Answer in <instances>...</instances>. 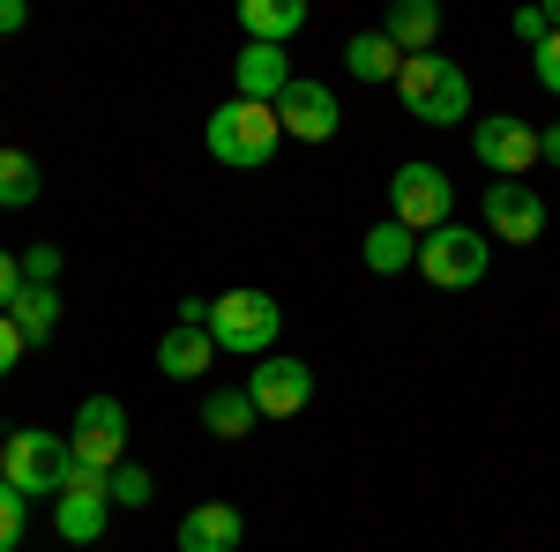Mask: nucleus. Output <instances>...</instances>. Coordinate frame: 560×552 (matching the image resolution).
Wrapping results in <instances>:
<instances>
[{
    "label": "nucleus",
    "mask_w": 560,
    "mask_h": 552,
    "mask_svg": "<svg viewBox=\"0 0 560 552\" xmlns=\"http://www.w3.org/2000/svg\"><path fill=\"white\" fill-rule=\"evenodd\" d=\"M23 23H31V8H23V0H0V38H8V31H23Z\"/></svg>",
    "instance_id": "30"
},
{
    "label": "nucleus",
    "mask_w": 560,
    "mask_h": 552,
    "mask_svg": "<svg viewBox=\"0 0 560 552\" xmlns=\"http://www.w3.org/2000/svg\"><path fill=\"white\" fill-rule=\"evenodd\" d=\"M247 396H255V411L261 419H300L306 403H314V366L306 359H261L255 374H247Z\"/></svg>",
    "instance_id": "10"
},
{
    "label": "nucleus",
    "mask_w": 560,
    "mask_h": 552,
    "mask_svg": "<svg viewBox=\"0 0 560 552\" xmlns=\"http://www.w3.org/2000/svg\"><path fill=\"white\" fill-rule=\"evenodd\" d=\"M68 456L90 478H113V470L128 463V403L120 396H83V411L68 425Z\"/></svg>",
    "instance_id": "5"
},
{
    "label": "nucleus",
    "mask_w": 560,
    "mask_h": 552,
    "mask_svg": "<svg viewBox=\"0 0 560 552\" xmlns=\"http://www.w3.org/2000/svg\"><path fill=\"white\" fill-rule=\"evenodd\" d=\"M202 425H210L217 441H247V433L261 425V411H255V396H247V388H217L210 403H202Z\"/></svg>",
    "instance_id": "21"
},
{
    "label": "nucleus",
    "mask_w": 560,
    "mask_h": 552,
    "mask_svg": "<svg viewBox=\"0 0 560 552\" xmlns=\"http://www.w3.org/2000/svg\"><path fill=\"white\" fill-rule=\"evenodd\" d=\"M382 38L404 52V60H419V52H441V8L433 0H396L382 15Z\"/></svg>",
    "instance_id": "15"
},
{
    "label": "nucleus",
    "mask_w": 560,
    "mask_h": 552,
    "mask_svg": "<svg viewBox=\"0 0 560 552\" xmlns=\"http://www.w3.org/2000/svg\"><path fill=\"white\" fill-rule=\"evenodd\" d=\"M530 75H538V90H546V97H560V31L530 52Z\"/></svg>",
    "instance_id": "25"
},
{
    "label": "nucleus",
    "mask_w": 560,
    "mask_h": 552,
    "mask_svg": "<svg viewBox=\"0 0 560 552\" xmlns=\"http://www.w3.org/2000/svg\"><path fill=\"white\" fill-rule=\"evenodd\" d=\"M359 261H366L374 277H404V269H419V232H404V224L388 216V224H374V232H366Z\"/></svg>",
    "instance_id": "18"
},
{
    "label": "nucleus",
    "mask_w": 560,
    "mask_h": 552,
    "mask_svg": "<svg viewBox=\"0 0 560 552\" xmlns=\"http://www.w3.org/2000/svg\"><path fill=\"white\" fill-rule=\"evenodd\" d=\"M247 545V515L232 501H202L179 515V552H240Z\"/></svg>",
    "instance_id": "14"
},
{
    "label": "nucleus",
    "mask_w": 560,
    "mask_h": 552,
    "mask_svg": "<svg viewBox=\"0 0 560 552\" xmlns=\"http://www.w3.org/2000/svg\"><path fill=\"white\" fill-rule=\"evenodd\" d=\"M232 83H240V97H255V105H277L284 90L300 83V68H292V52H284V45H240Z\"/></svg>",
    "instance_id": "13"
},
{
    "label": "nucleus",
    "mask_w": 560,
    "mask_h": 552,
    "mask_svg": "<svg viewBox=\"0 0 560 552\" xmlns=\"http://www.w3.org/2000/svg\"><path fill=\"white\" fill-rule=\"evenodd\" d=\"M456 187H448V172L427 165V157H411V165H396V179H388V216L404 224V232H441V224H456Z\"/></svg>",
    "instance_id": "6"
},
{
    "label": "nucleus",
    "mask_w": 560,
    "mask_h": 552,
    "mask_svg": "<svg viewBox=\"0 0 560 552\" xmlns=\"http://www.w3.org/2000/svg\"><path fill=\"white\" fill-rule=\"evenodd\" d=\"M509 31H516V38L530 45V52H538V45L553 38V23H546V8H516V15H509Z\"/></svg>",
    "instance_id": "26"
},
{
    "label": "nucleus",
    "mask_w": 560,
    "mask_h": 552,
    "mask_svg": "<svg viewBox=\"0 0 560 552\" xmlns=\"http://www.w3.org/2000/svg\"><path fill=\"white\" fill-rule=\"evenodd\" d=\"M277 128L292 134V142H329V134L345 128V113H337V90L300 75V83L277 97Z\"/></svg>",
    "instance_id": "11"
},
{
    "label": "nucleus",
    "mask_w": 560,
    "mask_h": 552,
    "mask_svg": "<svg viewBox=\"0 0 560 552\" xmlns=\"http://www.w3.org/2000/svg\"><path fill=\"white\" fill-rule=\"evenodd\" d=\"M345 68L359 83H396V75H404V52H396L382 31H359V38L345 45Z\"/></svg>",
    "instance_id": "20"
},
{
    "label": "nucleus",
    "mask_w": 560,
    "mask_h": 552,
    "mask_svg": "<svg viewBox=\"0 0 560 552\" xmlns=\"http://www.w3.org/2000/svg\"><path fill=\"white\" fill-rule=\"evenodd\" d=\"M210 359H217L210 329H187V321H173V329L158 337V374H165V381H202V374H210Z\"/></svg>",
    "instance_id": "16"
},
{
    "label": "nucleus",
    "mask_w": 560,
    "mask_h": 552,
    "mask_svg": "<svg viewBox=\"0 0 560 552\" xmlns=\"http://www.w3.org/2000/svg\"><path fill=\"white\" fill-rule=\"evenodd\" d=\"M0 478H8L23 501H60V493L75 485V456H68L60 433L23 425V433H8V448H0Z\"/></svg>",
    "instance_id": "4"
},
{
    "label": "nucleus",
    "mask_w": 560,
    "mask_h": 552,
    "mask_svg": "<svg viewBox=\"0 0 560 552\" xmlns=\"http://www.w3.org/2000/svg\"><path fill=\"white\" fill-rule=\"evenodd\" d=\"M8 321H15V337H23V343H52V337H60V292L23 284V298L8 306Z\"/></svg>",
    "instance_id": "19"
},
{
    "label": "nucleus",
    "mask_w": 560,
    "mask_h": 552,
    "mask_svg": "<svg viewBox=\"0 0 560 552\" xmlns=\"http://www.w3.org/2000/svg\"><path fill=\"white\" fill-rule=\"evenodd\" d=\"M471 157L493 172V179H523V172L538 165V128L516 120V113H493V120L471 128Z\"/></svg>",
    "instance_id": "9"
},
{
    "label": "nucleus",
    "mask_w": 560,
    "mask_h": 552,
    "mask_svg": "<svg viewBox=\"0 0 560 552\" xmlns=\"http://www.w3.org/2000/svg\"><path fill=\"white\" fill-rule=\"evenodd\" d=\"M396 97H404V113H411L419 128H456V120H471V75H464L456 60H441V52L404 60Z\"/></svg>",
    "instance_id": "3"
},
{
    "label": "nucleus",
    "mask_w": 560,
    "mask_h": 552,
    "mask_svg": "<svg viewBox=\"0 0 560 552\" xmlns=\"http://www.w3.org/2000/svg\"><path fill=\"white\" fill-rule=\"evenodd\" d=\"M486 261H493V239L471 232V224H441V232L419 239V277L441 284V292H471L486 277Z\"/></svg>",
    "instance_id": "7"
},
{
    "label": "nucleus",
    "mask_w": 560,
    "mask_h": 552,
    "mask_svg": "<svg viewBox=\"0 0 560 552\" xmlns=\"http://www.w3.org/2000/svg\"><path fill=\"white\" fill-rule=\"evenodd\" d=\"M45 187V172L31 150H0V210H31Z\"/></svg>",
    "instance_id": "22"
},
{
    "label": "nucleus",
    "mask_w": 560,
    "mask_h": 552,
    "mask_svg": "<svg viewBox=\"0 0 560 552\" xmlns=\"http://www.w3.org/2000/svg\"><path fill=\"white\" fill-rule=\"evenodd\" d=\"M202 142H210L217 165L255 172V165H269V157H277L284 128H277V105H255V97H224L210 120H202Z\"/></svg>",
    "instance_id": "2"
},
{
    "label": "nucleus",
    "mask_w": 560,
    "mask_h": 552,
    "mask_svg": "<svg viewBox=\"0 0 560 552\" xmlns=\"http://www.w3.org/2000/svg\"><path fill=\"white\" fill-rule=\"evenodd\" d=\"M23 522H31V501H23V493H15V485L0 478V552L23 545Z\"/></svg>",
    "instance_id": "24"
},
{
    "label": "nucleus",
    "mask_w": 560,
    "mask_h": 552,
    "mask_svg": "<svg viewBox=\"0 0 560 552\" xmlns=\"http://www.w3.org/2000/svg\"><path fill=\"white\" fill-rule=\"evenodd\" d=\"M15 298H23V261H15L8 247H0V314H8Z\"/></svg>",
    "instance_id": "28"
},
{
    "label": "nucleus",
    "mask_w": 560,
    "mask_h": 552,
    "mask_svg": "<svg viewBox=\"0 0 560 552\" xmlns=\"http://www.w3.org/2000/svg\"><path fill=\"white\" fill-rule=\"evenodd\" d=\"M277 337H284V306L269 292H255V284H240V292H217L210 298V343L217 351H232V359H269L277 351Z\"/></svg>",
    "instance_id": "1"
},
{
    "label": "nucleus",
    "mask_w": 560,
    "mask_h": 552,
    "mask_svg": "<svg viewBox=\"0 0 560 552\" xmlns=\"http://www.w3.org/2000/svg\"><path fill=\"white\" fill-rule=\"evenodd\" d=\"M105 522H113V493H105V478L75 470V485L52 501V530H60L68 545H97V538H105Z\"/></svg>",
    "instance_id": "12"
},
{
    "label": "nucleus",
    "mask_w": 560,
    "mask_h": 552,
    "mask_svg": "<svg viewBox=\"0 0 560 552\" xmlns=\"http://www.w3.org/2000/svg\"><path fill=\"white\" fill-rule=\"evenodd\" d=\"M0 448H8V441H0Z\"/></svg>",
    "instance_id": "33"
},
{
    "label": "nucleus",
    "mask_w": 560,
    "mask_h": 552,
    "mask_svg": "<svg viewBox=\"0 0 560 552\" xmlns=\"http://www.w3.org/2000/svg\"><path fill=\"white\" fill-rule=\"evenodd\" d=\"M486 239H501V247L546 239V195L530 179H493L486 187Z\"/></svg>",
    "instance_id": "8"
},
{
    "label": "nucleus",
    "mask_w": 560,
    "mask_h": 552,
    "mask_svg": "<svg viewBox=\"0 0 560 552\" xmlns=\"http://www.w3.org/2000/svg\"><path fill=\"white\" fill-rule=\"evenodd\" d=\"M240 31L247 45H284L306 31V0H240Z\"/></svg>",
    "instance_id": "17"
},
{
    "label": "nucleus",
    "mask_w": 560,
    "mask_h": 552,
    "mask_svg": "<svg viewBox=\"0 0 560 552\" xmlns=\"http://www.w3.org/2000/svg\"><path fill=\"white\" fill-rule=\"evenodd\" d=\"M538 165H560V120H553V128H538Z\"/></svg>",
    "instance_id": "31"
},
{
    "label": "nucleus",
    "mask_w": 560,
    "mask_h": 552,
    "mask_svg": "<svg viewBox=\"0 0 560 552\" xmlns=\"http://www.w3.org/2000/svg\"><path fill=\"white\" fill-rule=\"evenodd\" d=\"M52 277H60V247H31L23 255V284H45L52 292Z\"/></svg>",
    "instance_id": "27"
},
{
    "label": "nucleus",
    "mask_w": 560,
    "mask_h": 552,
    "mask_svg": "<svg viewBox=\"0 0 560 552\" xmlns=\"http://www.w3.org/2000/svg\"><path fill=\"white\" fill-rule=\"evenodd\" d=\"M23 351H31V343L15 337V321H8V314H0V381H8V374H15V359H23Z\"/></svg>",
    "instance_id": "29"
},
{
    "label": "nucleus",
    "mask_w": 560,
    "mask_h": 552,
    "mask_svg": "<svg viewBox=\"0 0 560 552\" xmlns=\"http://www.w3.org/2000/svg\"><path fill=\"white\" fill-rule=\"evenodd\" d=\"M105 493H113V508H150V501H158V478H150L142 463H120L113 478H105Z\"/></svg>",
    "instance_id": "23"
},
{
    "label": "nucleus",
    "mask_w": 560,
    "mask_h": 552,
    "mask_svg": "<svg viewBox=\"0 0 560 552\" xmlns=\"http://www.w3.org/2000/svg\"><path fill=\"white\" fill-rule=\"evenodd\" d=\"M546 23H553V31H560V0H546Z\"/></svg>",
    "instance_id": "32"
}]
</instances>
